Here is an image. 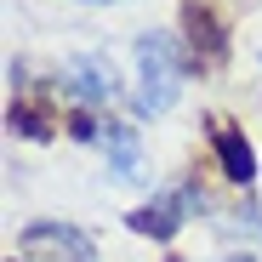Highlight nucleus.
<instances>
[{"mask_svg": "<svg viewBox=\"0 0 262 262\" xmlns=\"http://www.w3.org/2000/svg\"><path fill=\"white\" fill-rule=\"evenodd\" d=\"M137 74H143V92H137L143 114H165L171 103H177L183 63H177V46H171L165 34H143L137 40Z\"/></svg>", "mask_w": 262, "mask_h": 262, "instance_id": "1", "label": "nucleus"}, {"mask_svg": "<svg viewBox=\"0 0 262 262\" xmlns=\"http://www.w3.org/2000/svg\"><path fill=\"white\" fill-rule=\"evenodd\" d=\"M183 29H188V57L200 69H216L228 57V17L216 0H183Z\"/></svg>", "mask_w": 262, "mask_h": 262, "instance_id": "2", "label": "nucleus"}, {"mask_svg": "<svg viewBox=\"0 0 262 262\" xmlns=\"http://www.w3.org/2000/svg\"><path fill=\"white\" fill-rule=\"evenodd\" d=\"M17 251H23V262H97L92 239H85L80 228H69V223H34V228H23Z\"/></svg>", "mask_w": 262, "mask_h": 262, "instance_id": "3", "label": "nucleus"}, {"mask_svg": "<svg viewBox=\"0 0 262 262\" xmlns=\"http://www.w3.org/2000/svg\"><path fill=\"white\" fill-rule=\"evenodd\" d=\"M205 125H211V148H216L223 177H228V183H251V177H256V154H251V143H245V131H239L234 120H223V114H211Z\"/></svg>", "mask_w": 262, "mask_h": 262, "instance_id": "4", "label": "nucleus"}, {"mask_svg": "<svg viewBox=\"0 0 262 262\" xmlns=\"http://www.w3.org/2000/svg\"><path fill=\"white\" fill-rule=\"evenodd\" d=\"M194 211V194H165V200H148V205H137L125 216L137 234H154V239H177V228H183V216Z\"/></svg>", "mask_w": 262, "mask_h": 262, "instance_id": "5", "label": "nucleus"}, {"mask_svg": "<svg viewBox=\"0 0 262 262\" xmlns=\"http://www.w3.org/2000/svg\"><path fill=\"white\" fill-rule=\"evenodd\" d=\"M74 92L85 97V103H108L114 97V69L103 63V57H74Z\"/></svg>", "mask_w": 262, "mask_h": 262, "instance_id": "6", "label": "nucleus"}, {"mask_svg": "<svg viewBox=\"0 0 262 262\" xmlns=\"http://www.w3.org/2000/svg\"><path fill=\"white\" fill-rule=\"evenodd\" d=\"M103 143H108V154H114V171H120V177H137V137H131V125H108Z\"/></svg>", "mask_w": 262, "mask_h": 262, "instance_id": "7", "label": "nucleus"}, {"mask_svg": "<svg viewBox=\"0 0 262 262\" xmlns=\"http://www.w3.org/2000/svg\"><path fill=\"white\" fill-rule=\"evenodd\" d=\"M6 120H12V131H23V137H52V125H57L46 108H34V103H12Z\"/></svg>", "mask_w": 262, "mask_h": 262, "instance_id": "8", "label": "nucleus"}, {"mask_svg": "<svg viewBox=\"0 0 262 262\" xmlns=\"http://www.w3.org/2000/svg\"><path fill=\"white\" fill-rule=\"evenodd\" d=\"M69 131H74L80 143H92V137H97V120H92V114H74V120H69Z\"/></svg>", "mask_w": 262, "mask_h": 262, "instance_id": "9", "label": "nucleus"}, {"mask_svg": "<svg viewBox=\"0 0 262 262\" xmlns=\"http://www.w3.org/2000/svg\"><path fill=\"white\" fill-rule=\"evenodd\" d=\"M171 262H177V256H171Z\"/></svg>", "mask_w": 262, "mask_h": 262, "instance_id": "10", "label": "nucleus"}, {"mask_svg": "<svg viewBox=\"0 0 262 262\" xmlns=\"http://www.w3.org/2000/svg\"><path fill=\"white\" fill-rule=\"evenodd\" d=\"M12 262H17V256H12Z\"/></svg>", "mask_w": 262, "mask_h": 262, "instance_id": "11", "label": "nucleus"}]
</instances>
